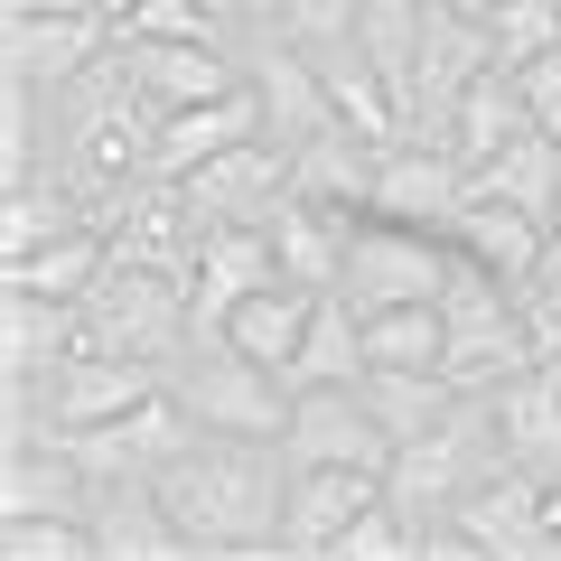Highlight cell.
<instances>
[{
    "mask_svg": "<svg viewBox=\"0 0 561 561\" xmlns=\"http://www.w3.org/2000/svg\"><path fill=\"white\" fill-rule=\"evenodd\" d=\"M160 496L187 534V561H280V505H290V449L197 431L160 468Z\"/></svg>",
    "mask_w": 561,
    "mask_h": 561,
    "instance_id": "6da1fadb",
    "label": "cell"
},
{
    "mask_svg": "<svg viewBox=\"0 0 561 561\" xmlns=\"http://www.w3.org/2000/svg\"><path fill=\"white\" fill-rule=\"evenodd\" d=\"M440 328H449L440 375L459 383V393H496V383H515L524 365L542 356L534 328H524V290L496 280L486 262H468V253H459V272H449V290H440Z\"/></svg>",
    "mask_w": 561,
    "mask_h": 561,
    "instance_id": "7a4b0ae2",
    "label": "cell"
},
{
    "mask_svg": "<svg viewBox=\"0 0 561 561\" xmlns=\"http://www.w3.org/2000/svg\"><path fill=\"white\" fill-rule=\"evenodd\" d=\"M486 468H505V431H496V393H468L459 412L440 421V431H421V440L393 449V468H383V496L421 524H440L449 505L468 496V486L486 478Z\"/></svg>",
    "mask_w": 561,
    "mask_h": 561,
    "instance_id": "3957f363",
    "label": "cell"
},
{
    "mask_svg": "<svg viewBox=\"0 0 561 561\" xmlns=\"http://www.w3.org/2000/svg\"><path fill=\"white\" fill-rule=\"evenodd\" d=\"M169 393L197 431H243V440H280L290 431V375L243 356L234 337H187L169 365Z\"/></svg>",
    "mask_w": 561,
    "mask_h": 561,
    "instance_id": "277c9868",
    "label": "cell"
},
{
    "mask_svg": "<svg viewBox=\"0 0 561 561\" xmlns=\"http://www.w3.org/2000/svg\"><path fill=\"white\" fill-rule=\"evenodd\" d=\"M197 337V319H187V280L169 272H140V262H103V280L84 290V346H103V356H140V365H179V346Z\"/></svg>",
    "mask_w": 561,
    "mask_h": 561,
    "instance_id": "5b68a950",
    "label": "cell"
},
{
    "mask_svg": "<svg viewBox=\"0 0 561 561\" xmlns=\"http://www.w3.org/2000/svg\"><path fill=\"white\" fill-rule=\"evenodd\" d=\"M449 272H459L449 225H402V216H375V206H365L356 234H346L337 290H346L356 309H402V300H440Z\"/></svg>",
    "mask_w": 561,
    "mask_h": 561,
    "instance_id": "8992f818",
    "label": "cell"
},
{
    "mask_svg": "<svg viewBox=\"0 0 561 561\" xmlns=\"http://www.w3.org/2000/svg\"><path fill=\"white\" fill-rule=\"evenodd\" d=\"M103 234H113L122 262H140V272H169V280H197V253H206V216L197 197H187V179H131L113 197V216H103Z\"/></svg>",
    "mask_w": 561,
    "mask_h": 561,
    "instance_id": "52a82bcc",
    "label": "cell"
},
{
    "mask_svg": "<svg viewBox=\"0 0 561 561\" xmlns=\"http://www.w3.org/2000/svg\"><path fill=\"white\" fill-rule=\"evenodd\" d=\"M290 468H393V431L375 421L365 383H290Z\"/></svg>",
    "mask_w": 561,
    "mask_h": 561,
    "instance_id": "ba28073f",
    "label": "cell"
},
{
    "mask_svg": "<svg viewBox=\"0 0 561 561\" xmlns=\"http://www.w3.org/2000/svg\"><path fill=\"white\" fill-rule=\"evenodd\" d=\"M160 383H169L160 365H140V356H103V346H84V337H76V356H66L57 375L20 383V393H38V412L57 421V431H94V421H122L131 402H150Z\"/></svg>",
    "mask_w": 561,
    "mask_h": 561,
    "instance_id": "9c48e42d",
    "label": "cell"
},
{
    "mask_svg": "<svg viewBox=\"0 0 561 561\" xmlns=\"http://www.w3.org/2000/svg\"><path fill=\"white\" fill-rule=\"evenodd\" d=\"M449 524L468 534V561H542V468L505 459L449 505Z\"/></svg>",
    "mask_w": 561,
    "mask_h": 561,
    "instance_id": "30bf717a",
    "label": "cell"
},
{
    "mask_svg": "<svg viewBox=\"0 0 561 561\" xmlns=\"http://www.w3.org/2000/svg\"><path fill=\"white\" fill-rule=\"evenodd\" d=\"M113 38H122V28L103 20V10H20V20L0 28V57H10V76H20V84L66 94L84 66L113 57Z\"/></svg>",
    "mask_w": 561,
    "mask_h": 561,
    "instance_id": "8fae6325",
    "label": "cell"
},
{
    "mask_svg": "<svg viewBox=\"0 0 561 561\" xmlns=\"http://www.w3.org/2000/svg\"><path fill=\"white\" fill-rule=\"evenodd\" d=\"M383 505V468H290V505H280V561H337L346 524Z\"/></svg>",
    "mask_w": 561,
    "mask_h": 561,
    "instance_id": "7c38bea8",
    "label": "cell"
},
{
    "mask_svg": "<svg viewBox=\"0 0 561 561\" xmlns=\"http://www.w3.org/2000/svg\"><path fill=\"white\" fill-rule=\"evenodd\" d=\"M113 57H122V76L160 103V113H179V103H216V94L243 84V47L234 38H122Z\"/></svg>",
    "mask_w": 561,
    "mask_h": 561,
    "instance_id": "4fadbf2b",
    "label": "cell"
},
{
    "mask_svg": "<svg viewBox=\"0 0 561 561\" xmlns=\"http://www.w3.org/2000/svg\"><path fill=\"white\" fill-rule=\"evenodd\" d=\"M187 197H197L206 225H272L280 197H290V150L272 131H253L234 150H216L206 169H187Z\"/></svg>",
    "mask_w": 561,
    "mask_h": 561,
    "instance_id": "5bb4252c",
    "label": "cell"
},
{
    "mask_svg": "<svg viewBox=\"0 0 561 561\" xmlns=\"http://www.w3.org/2000/svg\"><path fill=\"white\" fill-rule=\"evenodd\" d=\"M468 206V160L449 140H383V169H375V216H402V225H449Z\"/></svg>",
    "mask_w": 561,
    "mask_h": 561,
    "instance_id": "9a60e30c",
    "label": "cell"
},
{
    "mask_svg": "<svg viewBox=\"0 0 561 561\" xmlns=\"http://www.w3.org/2000/svg\"><path fill=\"white\" fill-rule=\"evenodd\" d=\"M262 280H280V253H272V225H206V253H197V280H187V319L197 337H216Z\"/></svg>",
    "mask_w": 561,
    "mask_h": 561,
    "instance_id": "2e32d148",
    "label": "cell"
},
{
    "mask_svg": "<svg viewBox=\"0 0 561 561\" xmlns=\"http://www.w3.org/2000/svg\"><path fill=\"white\" fill-rule=\"evenodd\" d=\"M84 524H94L103 561H187V534H179V515H169L160 478H94Z\"/></svg>",
    "mask_w": 561,
    "mask_h": 561,
    "instance_id": "e0dca14e",
    "label": "cell"
},
{
    "mask_svg": "<svg viewBox=\"0 0 561 561\" xmlns=\"http://www.w3.org/2000/svg\"><path fill=\"white\" fill-rule=\"evenodd\" d=\"M253 131H262V94H253V76H243L234 94H216V103H179V113H160L150 169H160V179H187V169H206L216 150H234V140H253Z\"/></svg>",
    "mask_w": 561,
    "mask_h": 561,
    "instance_id": "ac0fdd59",
    "label": "cell"
},
{
    "mask_svg": "<svg viewBox=\"0 0 561 561\" xmlns=\"http://www.w3.org/2000/svg\"><path fill=\"white\" fill-rule=\"evenodd\" d=\"M449 243H459L468 262H486L496 280H515V290L542 280V216L534 206H505V197H478V187H468V206L449 216Z\"/></svg>",
    "mask_w": 561,
    "mask_h": 561,
    "instance_id": "d6986e66",
    "label": "cell"
},
{
    "mask_svg": "<svg viewBox=\"0 0 561 561\" xmlns=\"http://www.w3.org/2000/svg\"><path fill=\"white\" fill-rule=\"evenodd\" d=\"M84 337V300H47V290H0V365L10 383H38L76 356Z\"/></svg>",
    "mask_w": 561,
    "mask_h": 561,
    "instance_id": "ffe728a7",
    "label": "cell"
},
{
    "mask_svg": "<svg viewBox=\"0 0 561 561\" xmlns=\"http://www.w3.org/2000/svg\"><path fill=\"white\" fill-rule=\"evenodd\" d=\"M496 431H505V459L561 478V356H534L515 383H496Z\"/></svg>",
    "mask_w": 561,
    "mask_h": 561,
    "instance_id": "44dd1931",
    "label": "cell"
},
{
    "mask_svg": "<svg viewBox=\"0 0 561 561\" xmlns=\"http://www.w3.org/2000/svg\"><path fill=\"white\" fill-rule=\"evenodd\" d=\"M346 234H356V216L346 206H319V197H280L272 216V253H280V280H309V290H337L346 272Z\"/></svg>",
    "mask_w": 561,
    "mask_h": 561,
    "instance_id": "7402d4cb",
    "label": "cell"
},
{
    "mask_svg": "<svg viewBox=\"0 0 561 561\" xmlns=\"http://www.w3.org/2000/svg\"><path fill=\"white\" fill-rule=\"evenodd\" d=\"M375 169H383V140L346 131V122L290 150V187H300V197H319V206H346V216H365V206H375Z\"/></svg>",
    "mask_w": 561,
    "mask_h": 561,
    "instance_id": "603a6c76",
    "label": "cell"
},
{
    "mask_svg": "<svg viewBox=\"0 0 561 561\" xmlns=\"http://www.w3.org/2000/svg\"><path fill=\"white\" fill-rule=\"evenodd\" d=\"M524 131H542V122H534V103H524L515 66H486V76L459 94V113H449V150H459L468 169H486L505 140H524Z\"/></svg>",
    "mask_w": 561,
    "mask_h": 561,
    "instance_id": "cb8c5ba5",
    "label": "cell"
},
{
    "mask_svg": "<svg viewBox=\"0 0 561 561\" xmlns=\"http://www.w3.org/2000/svg\"><path fill=\"white\" fill-rule=\"evenodd\" d=\"M309 319H319V290H309V280H262L253 300L216 328V337H234L243 356H262V365H280V375H290V356H300Z\"/></svg>",
    "mask_w": 561,
    "mask_h": 561,
    "instance_id": "d4e9b609",
    "label": "cell"
},
{
    "mask_svg": "<svg viewBox=\"0 0 561 561\" xmlns=\"http://www.w3.org/2000/svg\"><path fill=\"white\" fill-rule=\"evenodd\" d=\"M365 402H375V421L393 431V449H402V440H421V431H440L468 393L440 375V365H365Z\"/></svg>",
    "mask_w": 561,
    "mask_h": 561,
    "instance_id": "484cf974",
    "label": "cell"
},
{
    "mask_svg": "<svg viewBox=\"0 0 561 561\" xmlns=\"http://www.w3.org/2000/svg\"><path fill=\"white\" fill-rule=\"evenodd\" d=\"M76 225H94V206L76 197L66 169H38V179L0 187V262H10V253H38V243L76 234Z\"/></svg>",
    "mask_w": 561,
    "mask_h": 561,
    "instance_id": "4316f807",
    "label": "cell"
},
{
    "mask_svg": "<svg viewBox=\"0 0 561 561\" xmlns=\"http://www.w3.org/2000/svg\"><path fill=\"white\" fill-rule=\"evenodd\" d=\"M103 262H113V234L103 225H76V234L38 243V253H10L0 262V290H47V300H84L103 280Z\"/></svg>",
    "mask_w": 561,
    "mask_h": 561,
    "instance_id": "83f0119b",
    "label": "cell"
},
{
    "mask_svg": "<svg viewBox=\"0 0 561 561\" xmlns=\"http://www.w3.org/2000/svg\"><path fill=\"white\" fill-rule=\"evenodd\" d=\"M468 187H478V197H505V206H534V216H552V206H561V131H524V140H505L486 169H468Z\"/></svg>",
    "mask_w": 561,
    "mask_h": 561,
    "instance_id": "f1b7e54d",
    "label": "cell"
},
{
    "mask_svg": "<svg viewBox=\"0 0 561 561\" xmlns=\"http://www.w3.org/2000/svg\"><path fill=\"white\" fill-rule=\"evenodd\" d=\"M290 383H365V319L346 290H319V319L290 356Z\"/></svg>",
    "mask_w": 561,
    "mask_h": 561,
    "instance_id": "f546056e",
    "label": "cell"
},
{
    "mask_svg": "<svg viewBox=\"0 0 561 561\" xmlns=\"http://www.w3.org/2000/svg\"><path fill=\"white\" fill-rule=\"evenodd\" d=\"M365 319V365H440L449 328L440 300H402V309H356Z\"/></svg>",
    "mask_w": 561,
    "mask_h": 561,
    "instance_id": "4dcf8cb0",
    "label": "cell"
},
{
    "mask_svg": "<svg viewBox=\"0 0 561 561\" xmlns=\"http://www.w3.org/2000/svg\"><path fill=\"white\" fill-rule=\"evenodd\" d=\"M0 552L10 561H103L84 515H0Z\"/></svg>",
    "mask_w": 561,
    "mask_h": 561,
    "instance_id": "1f68e13d",
    "label": "cell"
},
{
    "mask_svg": "<svg viewBox=\"0 0 561 561\" xmlns=\"http://www.w3.org/2000/svg\"><path fill=\"white\" fill-rule=\"evenodd\" d=\"M113 28H122V38H234L206 0H122Z\"/></svg>",
    "mask_w": 561,
    "mask_h": 561,
    "instance_id": "d6a6232c",
    "label": "cell"
},
{
    "mask_svg": "<svg viewBox=\"0 0 561 561\" xmlns=\"http://www.w3.org/2000/svg\"><path fill=\"white\" fill-rule=\"evenodd\" d=\"M486 28H496V66H524L542 47H561V0H496Z\"/></svg>",
    "mask_w": 561,
    "mask_h": 561,
    "instance_id": "836d02e7",
    "label": "cell"
},
{
    "mask_svg": "<svg viewBox=\"0 0 561 561\" xmlns=\"http://www.w3.org/2000/svg\"><path fill=\"white\" fill-rule=\"evenodd\" d=\"M356 10H365V0H280V38L337 47V38H356Z\"/></svg>",
    "mask_w": 561,
    "mask_h": 561,
    "instance_id": "e575fe53",
    "label": "cell"
},
{
    "mask_svg": "<svg viewBox=\"0 0 561 561\" xmlns=\"http://www.w3.org/2000/svg\"><path fill=\"white\" fill-rule=\"evenodd\" d=\"M515 84H524V103H534V122H542V131H561V47L524 57V66H515Z\"/></svg>",
    "mask_w": 561,
    "mask_h": 561,
    "instance_id": "d590c367",
    "label": "cell"
},
{
    "mask_svg": "<svg viewBox=\"0 0 561 561\" xmlns=\"http://www.w3.org/2000/svg\"><path fill=\"white\" fill-rule=\"evenodd\" d=\"M0 10H10V20H20V10H103V20H113L122 0H0Z\"/></svg>",
    "mask_w": 561,
    "mask_h": 561,
    "instance_id": "8d00e7d4",
    "label": "cell"
},
{
    "mask_svg": "<svg viewBox=\"0 0 561 561\" xmlns=\"http://www.w3.org/2000/svg\"><path fill=\"white\" fill-rule=\"evenodd\" d=\"M542 552H561V478H542Z\"/></svg>",
    "mask_w": 561,
    "mask_h": 561,
    "instance_id": "74e56055",
    "label": "cell"
},
{
    "mask_svg": "<svg viewBox=\"0 0 561 561\" xmlns=\"http://www.w3.org/2000/svg\"><path fill=\"white\" fill-rule=\"evenodd\" d=\"M542 272H561V206L542 216Z\"/></svg>",
    "mask_w": 561,
    "mask_h": 561,
    "instance_id": "f35d334b",
    "label": "cell"
},
{
    "mask_svg": "<svg viewBox=\"0 0 561 561\" xmlns=\"http://www.w3.org/2000/svg\"><path fill=\"white\" fill-rule=\"evenodd\" d=\"M206 10H216V20H225V28H243V0H206Z\"/></svg>",
    "mask_w": 561,
    "mask_h": 561,
    "instance_id": "ab89813d",
    "label": "cell"
},
{
    "mask_svg": "<svg viewBox=\"0 0 561 561\" xmlns=\"http://www.w3.org/2000/svg\"><path fill=\"white\" fill-rule=\"evenodd\" d=\"M243 20H280V0H243Z\"/></svg>",
    "mask_w": 561,
    "mask_h": 561,
    "instance_id": "60d3db41",
    "label": "cell"
},
{
    "mask_svg": "<svg viewBox=\"0 0 561 561\" xmlns=\"http://www.w3.org/2000/svg\"><path fill=\"white\" fill-rule=\"evenodd\" d=\"M449 10H478V20H486V10H496V0H449Z\"/></svg>",
    "mask_w": 561,
    "mask_h": 561,
    "instance_id": "b9f144b4",
    "label": "cell"
}]
</instances>
